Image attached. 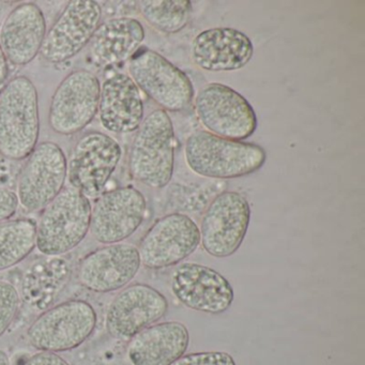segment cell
<instances>
[{"label":"cell","instance_id":"cell-9","mask_svg":"<svg viewBox=\"0 0 365 365\" xmlns=\"http://www.w3.org/2000/svg\"><path fill=\"white\" fill-rule=\"evenodd\" d=\"M195 110L200 123L220 138L242 142L257 129V117L250 102L220 83H211L200 89Z\"/></svg>","mask_w":365,"mask_h":365},{"label":"cell","instance_id":"cell-16","mask_svg":"<svg viewBox=\"0 0 365 365\" xmlns=\"http://www.w3.org/2000/svg\"><path fill=\"white\" fill-rule=\"evenodd\" d=\"M142 264L138 247L114 243L93 250L81 259L76 279L85 289L110 294L127 287L138 275Z\"/></svg>","mask_w":365,"mask_h":365},{"label":"cell","instance_id":"cell-21","mask_svg":"<svg viewBox=\"0 0 365 365\" xmlns=\"http://www.w3.org/2000/svg\"><path fill=\"white\" fill-rule=\"evenodd\" d=\"M189 343V330L182 322H160L130 339L127 356L132 365H172L185 354Z\"/></svg>","mask_w":365,"mask_h":365},{"label":"cell","instance_id":"cell-12","mask_svg":"<svg viewBox=\"0 0 365 365\" xmlns=\"http://www.w3.org/2000/svg\"><path fill=\"white\" fill-rule=\"evenodd\" d=\"M200 245V227L194 220L183 213H170L155 222L138 250L142 266L160 270L180 264Z\"/></svg>","mask_w":365,"mask_h":365},{"label":"cell","instance_id":"cell-29","mask_svg":"<svg viewBox=\"0 0 365 365\" xmlns=\"http://www.w3.org/2000/svg\"><path fill=\"white\" fill-rule=\"evenodd\" d=\"M25 365H71L63 356L54 352L39 351L31 356Z\"/></svg>","mask_w":365,"mask_h":365},{"label":"cell","instance_id":"cell-15","mask_svg":"<svg viewBox=\"0 0 365 365\" xmlns=\"http://www.w3.org/2000/svg\"><path fill=\"white\" fill-rule=\"evenodd\" d=\"M102 19V8L93 0H72L46 31L40 56L50 63L76 57L93 39Z\"/></svg>","mask_w":365,"mask_h":365},{"label":"cell","instance_id":"cell-17","mask_svg":"<svg viewBox=\"0 0 365 365\" xmlns=\"http://www.w3.org/2000/svg\"><path fill=\"white\" fill-rule=\"evenodd\" d=\"M170 289L185 307L211 315L227 311L235 299L234 288L223 274L194 262H183L173 271Z\"/></svg>","mask_w":365,"mask_h":365},{"label":"cell","instance_id":"cell-25","mask_svg":"<svg viewBox=\"0 0 365 365\" xmlns=\"http://www.w3.org/2000/svg\"><path fill=\"white\" fill-rule=\"evenodd\" d=\"M138 8L150 26L168 35L182 31L192 14L189 0H142Z\"/></svg>","mask_w":365,"mask_h":365},{"label":"cell","instance_id":"cell-7","mask_svg":"<svg viewBox=\"0 0 365 365\" xmlns=\"http://www.w3.org/2000/svg\"><path fill=\"white\" fill-rule=\"evenodd\" d=\"M130 78L161 110L182 112L191 106L194 87L189 76L153 50L136 53L129 61Z\"/></svg>","mask_w":365,"mask_h":365},{"label":"cell","instance_id":"cell-14","mask_svg":"<svg viewBox=\"0 0 365 365\" xmlns=\"http://www.w3.org/2000/svg\"><path fill=\"white\" fill-rule=\"evenodd\" d=\"M168 299L153 286L144 283L119 290L106 309V329L113 339H131L138 333L168 314Z\"/></svg>","mask_w":365,"mask_h":365},{"label":"cell","instance_id":"cell-23","mask_svg":"<svg viewBox=\"0 0 365 365\" xmlns=\"http://www.w3.org/2000/svg\"><path fill=\"white\" fill-rule=\"evenodd\" d=\"M145 29L133 18L110 19L99 25L89 42L91 61L100 68L131 59L145 40Z\"/></svg>","mask_w":365,"mask_h":365},{"label":"cell","instance_id":"cell-31","mask_svg":"<svg viewBox=\"0 0 365 365\" xmlns=\"http://www.w3.org/2000/svg\"><path fill=\"white\" fill-rule=\"evenodd\" d=\"M0 365H11L7 352L0 349Z\"/></svg>","mask_w":365,"mask_h":365},{"label":"cell","instance_id":"cell-13","mask_svg":"<svg viewBox=\"0 0 365 365\" xmlns=\"http://www.w3.org/2000/svg\"><path fill=\"white\" fill-rule=\"evenodd\" d=\"M147 202L140 190L121 187L108 190L91 205V232L101 245L127 240L144 222Z\"/></svg>","mask_w":365,"mask_h":365},{"label":"cell","instance_id":"cell-3","mask_svg":"<svg viewBox=\"0 0 365 365\" xmlns=\"http://www.w3.org/2000/svg\"><path fill=\"white\" fill-rule=\"evenodd\" d=\"M129 155L132 178L151 189H163L174 174L175 132L172 119L158 108L136 130Z\"/></svg>","mask_w":365,"mask_h":365},{"label":"cell","instance_id":"cell-18","mask_svg":"<svg viewBox=\"0 0 365 365\" xmlns=\"http://www.w3.org/2000/svg\"><path fill=\"white\" fill-rule=\"evenodd\" d=\"M46 35V21L37 4L16 6L0 29V46L8 63L26 66L40 54Z\"/></svg>","mask_w":365,"mask_h":365},{"label":"cell","instance_id":"cell-6","mask_svg":"<svg viewBox=\"0 0 365 365\" xmlns=\"http://www.w3.org/2000/svg\"><path fill=\"white\" fill-rule=\"evenodd\" d=\"M123 155L120 145L112 136L99 131L87 132L74 145L67 159L70 185L91 198L106 192Z\"/></svg>","mask_w":365,"mask_h":365},{"label":"cell","instance_id":"cell-4","mask_svg":"<svg viewBox=\"0 0 365 365\" xmlns=\"http://www.w3.org/2000/svg\"><path fill=\"white\" fill-rule=\"evenodd\" d=\"M91 202L78 190L65 187L41 210L36 223V247L44 256H63L83 242L91 227Z\"/></svg>","mask_w":365,"mask_h":365},{"label":"cell","instance_id":"cell-27","mask_svg":"<svg viewBox=\"0 0 365 365\" xmlns=\"http://www.w3.org/2000/svg\"><path fill=\"white\" fill-rule=\"evenodd\" d=\"M172 365H237L235 359L227 352L204 351L183 354Z\"/></svg>","mask_w":365,"mask_h":365},{"label":"cell","instance_id":"cell-22","mask_svg":"<svg viewBox=\"0 0 365 365\" xmlns=\"http://www.w3.org/2000/svg\"><path fill=\"white\" fill-rule=\"evenodd\" d=\"M72 277V266L63 256H46L25 270L21 281V300L36 311L55 304Z\"/></svg>","mask_w":365,"mask_h":365},{"label":"cell","instance_id":"cell-28","mask_svg":"<svg viewBox=\"0 0 365 365\" xmlns=\"http://www.w3.org/2000/svg\"><path fill=\"white\" fill-rule=\"evenodd\" d=\"M19 200L16 192L0 187V223L11 220L18 211Z\"/></svg>","mask_w":365,"mask_h":365},{"label":"cell","instance_id":"cell-2","mask_svg":"<svg viewBox=\"0 0 365 365\" xmlns=\"http://www.w3.org/2000/svg\"><path fill=\"white\" fill-rule=\"evenodd\" d=\"M40 135L39 97L26 76H16L0 91V155L27 159Z\"/></svg>","mask_w":365,"mask_h":365},{"label":"cell","instance_id":"cell-30","mask_svg":"<svg viewBox=\"0 0 365 365\" xmlns=\"http://www.w3.org/2000/svg\"><path fill=\"white\" fill-rule=\"evenodd\" d=\"M9 76V63L4 54L3 48L0 46V85L7 81Z\"/></svg>","mask_w":365,"mask_h":365},{"label":"cell","instance_id":"cell-26","mask_svg":"<svg viewBox=\"0 0 365 365\" xmlns=\"http://www.w3.org/2000/svg\"><path fill=\"white\" fill-rule=\"evenodd\" d=\"M21 302L18 288L10 282L0 279V337L7 332L16 319Z\"/></svg>","mask_w":365,"mask_h":365},{"label":"cell","instance_id":"cell-19","mask_svg":"<svg viewBox=\"0 0 365 365\" xmlns=\"http://www.w3.org/2000/svg\"><path fill=\"white\" fill-rule=\"evenodd\" d=\"M253 56L250 38L234 29H207L192 44L193 63L206 71H236L245 68Z\"/></svg>","mask_w":365,"mask_h":365},{"label":"cell","instance_id":"cell-24","mask_svg":"<svg viewBox=\"0 0 365 365\" xmlns=\"http://www.w3.org/2000/svg\"><path fill=\"white\" fill-rule=\"evenodd\" d=\"M36 249V223L31 219L0 223V272L14 268Z\"/></svg>","mask_w":365,"mask_h":365},{"label":"cell","instance_id":"cell-11","mask_svg":"<svg viewBox=\"0 0 365 365\" xmlns=\"http://www.w3.org/2000/svg\"><path fill=\"white\" fill-rule=\"evenodd\" d=\"M101 84L93 72L76 70L57 86L48 110V125L63 136L82 132L98 114Z\"/></svg>","mask_w":365,"mask_h":365},{"label":"cell","instance_id":"cell-1","mask_svg":"<svg viewBox=\"0 0 365 365\" xmlns=\"http://www.w3.org/2000/svg\"><path fill=\"white\" fill-rule=\"evenodd\" d=\"M185 155L192 172L211 179L249 176L259 170L267 160L266 151L259 145L227 140L208 131H196L187 138Z\"/></svg>","mask_w":365,"mask_h":365},{"label":"cell","instance_id":"cell-8","mask_svg":"<svg viewBox=\"0 0 365 365\" xmlns=\"http://www.w3.org/2000/svg\"><path fill=\"white\" fill-rule=\"evenodd\" d=\"M251 221V207L245 195L225 191L213 198L202 215L200 245L209 255H234L245 241Z\"/></svg>","mask_w":365,"mask_h":365},{"label":"cell","instance_id":"cell-5","mask_svg":"<svg viewBox=\"0 0 365 365\" xmlns=\"http://www.w3.org/2000/svg\"><path fill=\"white\" fill-rule=\"evenodd\" d=\"M97 322V312L88 301L70 299L42 312L27 329V341L39 351H70L93 335Z\"/></svg>","mask_w":365,"mask_h":365},{"label":"cell","instance_id":"cell-10","mask_svg":"<svg viewBox=\"0 0 365 365\" xmlns=\"http://www.w3.org/2000/svg\"><path fill=\"white\" fill-rule=\"evenodd\" d=\"M67 176V157L63 148L56 143H40L19 175V204L29 212L43 210L63 191Z\"/></svg>","mask_w":365,"mask_h":365},{"label":"cell","instance_id":"cell-20","mask_svg":"<svg viewBox=\"0 0 365 365\" xmlns=\"http://www.w3.org/2000/svg\"><path fill=\"white\" fill-rule=\"evenodd\" d=\"M98 114L102 127L110 133H132L140 128L144 120V101L130 76L115 73L104 81Z\"/></svg>","mask_w":365,"mask_h":365}]
</instances>
